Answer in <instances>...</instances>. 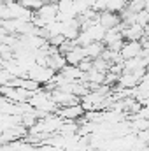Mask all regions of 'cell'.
Instances as JSON below:
<instances>
[{
    "label": "cell",
    "mask_w": 149,
    "mask_h": 151,
    "mask_svg": "<svg viewBox=\"0 0 149 151\" xmlns=\"http://www.w3.org/2000/svg\"><path fill=\"white\" fill-rule=\"evenodd\" d=\"M54 113L58 114L62 119H65V121H77L79 118H82L84 109H82V106L79 102V104H72V106H62Z\"/></svg>",
    "instance_id": "cell-1"
},
{
    "label": "cell",
    "mask_w": 149,
    "mask_h": 151,
    "mask_svg": "<svg viewBox=\"0 0 149 151\" xmlns=\"http://www.w3.org/2000/svg\"><path fill=\"white\" fill-rule=\"evenodd\" d=\"M34 14H35L37 18H40V19H44L46 23H49V21L56 19L58 7H56V4H53V2H44V4L39 7Z\"/></svg>",
    "instance_id": "cell-2"
},
{
    "label": "cell",
    "mask_w": 149,
    "mask_h": 151,
    "mask_svg": "<svg viewBox=\"0 0 149 151\" xmlns=\"http://www.w3.org/2000/svg\"><path fill=\"white\" fill-rule=\"evenodd\" d=\"M140 49H142V46H140L139 40H125L123 46H121V49H119V56L123 60L135 58V56L140 55Z\"/></svg>",
    "instance_id": "cell-3"
},
{
    "label": "cell",
    "mask_w": 149,
    "mask_h": 151,
    "mask_svg": "<svg viewBox=\"0 0 149 151\" xmlns=\"http://www.w3.org/2000/svg\"><path fill=\"white\" fill-rule=\"evenodd\" d=\"M97 23L102 25L105 30L117 27L121 21H119V14L117 12H111V11H100L98 12V18H97Z\"/></svg>",
    "instance_id": "cell-4"
},
{
    "label": "cell",
    "mask_w": 149,
    "mask_h": 151,
    "mask_svg": "<svg viewBox=\"0 0 149 151\" xmlns=\"http://www.w3.org/2000/svg\"><path fill=\"white\" fill-rule=\"evenodd\" d=\"M65 62L69 63V65H77L84 56H86V53H84V49H82V46H77V44H74L65 55Z\"/></svg>",
    "instance_id": "cell-5"
},
{
    "label": "cell",
    "mask_w": 149,
    "mask_h": 151,
    "mask_svg": "<svg viewBox=\"0 0 149 151\" xmlns=\"http://www.w3.org/2000/svg\"><path fill=\"white\" fill-rule=\"evenodd\" d=\"M104 44L100 42V40H93V42H88L86 46H82V49H84V53H86V56L88 58H97V56H100L102 55V51H104Z\"/></svg>",
    "instance_id": "cell-6"
},
{
    "label": "cell",
    "mask_w": 149,
    "mask_h": 151,
    "mask_svg": "<svg viewBox=\"0 0 149 151\" xmlns=\"http://www.w3.org/2000/svg\"><path fill=\"white\" fill-rule=\"evenodd\" d=\"M126 5L125 0H105V11H111V12H119L123 11Z\"/></svg>",
    "instance_id": "cell-7"
},
{
    "label": "cell",
    "mask_w": 149,
    "mask_h": 151,
    "mask_svg": "<svg viewBox=\"0 0 149 151\" xmlns=\"http://www.w3.org/2000/svg\"><path fill=\"white\" fill-rule=\"evenodd\" d=\"M18 2H19V4H21L23 7H27L28 11H34V12H35L39 7H40V5L44 4L42 0H18Z\"/></svg>",
    "instance_id": "cell-8"
},
{
    "label": "cell",
    "mask_w": 149,
    "mask_h": 151,
    "mask_svg": "<svg viewBox=\"0 0 149 151\" xmlns=\"http://www.w3.org/2000/svg\"><path fill=\"white\" fill-rule=\"evenodd\" d=\"M75 67L84 74V72H88V70H91V69H93V60H91V58H88V56H84V58H82Z\"/></svg>",
    "instance_id": "cell-9"
},
{
    "label": "cell",
    "mask_w": 149,
    "mask_h": 151,
    "mask_svg": "<svg viewBox=\"0 0 149 151\" xmlns=\"http://www.w3.org/2000/svg\"><path fill=\"white\" fill-rule=\"evenodd\" d=\"M46 2H53V4H56V2H58V0H46Z\"/></svg>",
    "instance_id": "cell-10"
}]
</instances>
